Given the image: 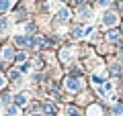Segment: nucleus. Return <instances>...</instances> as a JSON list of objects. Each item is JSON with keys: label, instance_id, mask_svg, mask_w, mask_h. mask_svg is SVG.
<instances>
[{"label": "nucleus", "instance_id": "f257e3e1", "mask_svg": "<svg viewBox=\"0 0 123 116\" xmlns=\"http://www.w3.org/2000/svg\"><path fill=\"white\" fill-rule=\"evenodd\" d=\"M14 57H17V51H14L12 45L10 43L2 45V49H0V61H2V63H10Z\"/></svg>", "mask_w": 123, "mask_h": 116}, {"label": "nucleus", "instance_id": "f03ea898", "mask_svg": "<svg viewBox=\"0 0 123 116\" xmlns=\"http://www.w3.org/2000/svg\"><path fill=\"white\" fill-rule=\"evenodd\" d=\"M80 82L76 79V77H66V90H70V92H78L80 90Z\"/></svg>", "mask_w": 123, "mask_h": 116}, {"label": "nucleus", "instance_id": "6ab92c4d", "mask_svg": "<svg viewBox=\"0 0 123 116\" xmlns=\"http://www.w3.org/2000/svg\"><path fill=\"white\" fill-rule=\"evenodd\" d=\"M62 2H66V0H62Z\"/></svg>", "mask_w": 123, "mask_h": 116}, {"label": "nucleus", "instance_id": "aec40b11", "mask_svg": "<svg viewBox=\"0 0 123 116\" xmlns=\"http://www.w3.org/2000/svg\"><path fill=\"white\" fill-rule=\"evenodd\" d=\"M121 59H123V55H121Z\"/></svg>", "mask_w": 123, "mask_h": 116}, {"label": "nucleus", "instance_id": "f3484780", "mask_svg": "<svg viewBox=\"0 0 123 116\" xmlns=\"http://www.w3.org/2000/svg\"><path fill=\"white\" fill-rule=\"evenodd\" d=\"M0 35H2V29H0Z\"/></svg>", "mask_w": 123, "mask_h": 116}, {"label": "nucleus", "instance_id": "20e7f679", "mask_svg": "<svg viewBox=\"0 0 123 116\" xmlns=\"http://www.w3.org/2000/svg\"><path fill=\"white\" fill-rule=\"evenodd\" d=\"M103 22H105V25H115V22H117V14H113V12H107L105 14V21H103Z\"/></svg>", "mask_w": 123, "mask_h": 116}, {"label": "nucleus", "instance_id": "a211bd4d", "mask_svg": "<svg viewBox=\"0 0 123 116\" xmlns=\"http://www.w3.org/2000/svg\"><path fill=\"white\" fill-rule=\"evenodd\" d=\"M33 116H39V114H33Z\"/></svg>", "mask_w": 123, "mask_h": 116}, {"label": "nucleus", "instance_id": "6e6552de", "mask_svg": "<svg viewBox=\"0 0 123 116\" xmlns=\"http://www.w3.org/2000/svg\"><path fill=\"white\" fill-rule=\"evenodd\" d=\"M0 29H2V31L10 29V22H8V18H6V16H0Z\"/></svg>", "mask_w": 123, "mask_h": 116}, {"label": "nucleus", "instance_id": "2eb2a0df", "mask_svg": "<svg viewBox=\"0 0 123 116\" xmlns=\"http://www.w3.org/2000/svg\"><path fill=\"white\" fill-rule=\"evenodd\" d=\"M2 86H6V79H4L2 75H0V90H2Z\"/></svg>", "mask_w": 123, "mask_h": 116}, {"label": "nucleus", "instance_id": "ddd939ff", "mask_svg": "<svg viewBox=\"0 0 123 116\" xmlns=\"http://www.w3.org/2000/svg\"><path fill=\"white\" fill-rule=\"evenodd\" d=\"M113 114H115V116L123 114V106H121V104H119V106H115V108H113Z\"/></svg>", "mask_w": 123, "mask_h": 116}, {"label": "nucleus", "instance_id": "f8f14e48", "mask_svg": "<svg viewBox=\"0 0 123 116\" xmlns=\"http://www.w3.org/2000/svg\"><path fill=\"white\" fill-rule=\"evenodd\" d=\"M72 35H74V37L78 39L80 35H82V29H80V26H74V29H72Z\"/></svg>", "mask_w": 123, "mask_h": 116}, {"label": "nucleus", "instance_id": "4468645a", "mask_svg": "<svg viewBox=\"0 0 123 116\" xmlns=\"http://www.w3.org/2000/svg\"><path fill=\"white\" fill-rule=\"evenodd\" d=\"M68 114H70V116H80V112L76 110V108H72V106H70V108H68Z\"/></svg>", "mask_w": 123, "mask_h": 116}, {"label": "nucleus", "instance_id": "39448f33", "mask_svg": "<svg viewBox=\"0 0 123 116\" xmlns=\"http://www.w3.org/2000/svg\"><path fill=\"white\" fill-rule=\"evenodd\" d=\"M0 102L4 104V106H10V104H12V98H10V94H8V92H4V94L0 96Z\"/></svg>", "mask_w": 123, "mask_h": 116}, {"label": "nucleus", "instance_id": "9b49d317", "mask_svg": "<svg viewBox=\"0 0 123 116\" xmlns=\"http://www.w3.org/2000/svg\"><path fill=\"white\" fill-rule=\"evenodd\" d=\"M43 110H45V114H53V112H55V108H53L51 104H45V106H43Z\"/></svg>", "mask_w": 123, "mask_h": 116}, {"label": "nucleus", "instance_id": "9d476101", "mask_svg": "<svg viewBox=\"0 0 123 116\" xmlns=\"http://www.w3.org/2000/svg\"><path fill=\"white\" fill-rule=\"evenodd\" d=\"M6 114L8 116H17V104H14V106H6Z\"/></svg>", "mask_w": 123, "mask_h": 116}, {"label": "nucleus", "instance_id": "1a4fd4ad", "mask_svg": "<svg viewBox=\"0 0 123 116\" xmlns=\"http://www.w3.org/2000/svg\"><path fill=\"white\" fill-rule=\"evenodd\" d=\"M14 59H17L18 63H21V61H27V53L25 51H17V57H14Z\"/></svg>", "mask_w": 123, "mask_h": 116}, {"label": "nucleus", "instance_id": "423d86ee", "mask_svg": "<svg viewBox=\"0 0 123 116\" xmlns=\"http://www.w3.org/2000/svg\"><path fill=\"white\" fill-rule=\"evenodd\" d=\"M10 6H12V0H0V10H2V12L10 10Z\"/></svg>", "mask_w": 123, "mask_h": 116}, {"label": "nucleus", "instance_id": "dca6fc26", "mask_svg": "<svg viewBox=\"0 0 123 116\" xmlns=\"http://www.w3.org/2000/svg\"><path fill=\"white\" fill-rule=\"evenodd\" d=\"M109 4V0H101V6H107Z\"/></svg>", "mask_w": 123, "mask_h": 116}, {"label": "nucleus", "instance_id": "0eeeda50", "mask_svg": "<svg viewBox=\"0 0 123 116\" xmlns=\"http://www.w3.org/2000/svg\"><path fill=\"white\" fill-rule=\"evenodd\" d=\"M68 16H70V12H68V10L66 8H64V10H60V12H57V21H68Z\"/></svg>", "mask_w": 123, "mask_h": 116}, {"label": "nucleus", "instance_id": "7ed1b4c3", "mask_svg": "<svg viewBox=\"0 0 123 116\" xmlns=\"http://www.w3.org/2000/svg\"><path fill=\"white\" fill-rule=\"evenodd\" d=\"M27 102H29V94H17L14 96V104L17 106H25Z\"/></svg>", "mask_w": 123, "mask_h": 116}]
</instances>
